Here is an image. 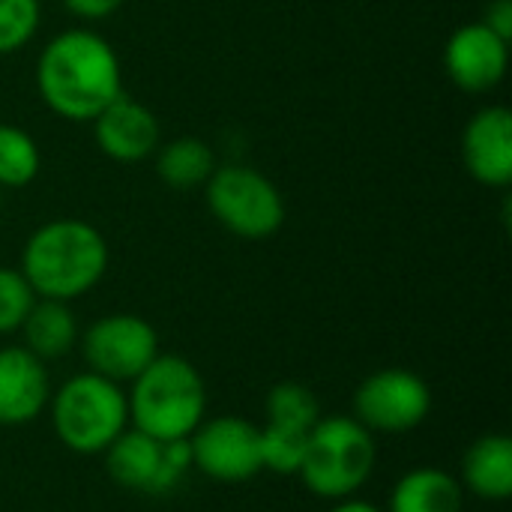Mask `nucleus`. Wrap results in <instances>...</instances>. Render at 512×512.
Returning a JSON list of instances; mask_svg holds the SVG:
<instances>
[{"mask_svg": "<svg viewBox=\"0 0 512 512\" xmlns=\"http://www.w3.org/2000/svg\"><path fill=\"white\" fill-rule=\"evenodd\" d=\"M264 414H267V423H273V426L312 432V426L321 420V405L309 387H303L297 381H285L267 393Z\"/></svg>", "mask_w": 512, "mask_h": 512, "instance_id": "aec40b11", "label": "nucleus"}, {"mask_svg": "<svg viewBox=\"0 0 512 512\" xmlns=\"http://www.w3.org/2000/svg\"><path fill=\"white\" fill-rule=\"evenodd\" d=\"M213 171H216V156L195 135H180L156 147V174L165 186L177 192L204 186Z\"/></svg>", "mask_w": 512, "mask_h": 512, "instance_id": "a211bd4d", "label": "nucleus"}, {"mask_svg": "<svg viewBox=\"0 0 512 512\" xmlns=\"http://www.w3.org/2000/svg\"><path fill=\"white\" fill-rule=\"evenodd\" d=\"M306 438H309V432L264 423V426H261L264 471L297 474V471H300V462H303V453H306Z\"/></svg>", "mask_w": 512, "mask_h": 512, "instance_id": "412c9836", "label": "nucleus"}, {"mask_svg": "<svg viewBox=\"0 0 512 512\" xmlns=\"http://www.w3.org/2000/svg\"><path fill=\"white\" fill-rule=\"evenodd\" d=\"M36 90L48 111L69 123H90L123 90V69L114 45L87 27L48 39L36 60Z\"/></svg>", "mask_w": 512, "mask_h": 512, "instance_id": "f257e3e1", "label": "nucleus"}, {"mask_svg": "<svg viewBox=\"0 0 512 512\" xmlns=\"http://www.w3.org/2000/svg\"><path fill=\"white\" fill-rule=\"evenodd\" d=\"M0 204H3V189H0Z\"/></svg>", "mask_w": 512, "mask_h": 512, "instance_id": "bb28decb", "label": "nucleus"}, {"mask_svg": "<svg viewBox=\"0 0 512 512\" xmlns=\"http://www.w3.org/2000/svg\"><path fill=\"white\" fill-rule=\"evenodd\" d=\"M39 0H0V57L21 51L39 30Z\"/></svg>", "mask_w": 512, "mask_h": 512, "instance_id": "4be33fe9", "label": "nucleus"}, {"mask_svg": "<svg viewBox=\"0 0 512 512\" xmlns=\"http://www.w3.org/2000/svg\"><path fill=\"white\" fill-rule=\"evenodd\" d=\"M213 219L240 240H267L285 225V198L279 186L249 165H216L204 183Z\"/></svg>", "mask_w": 512, "mask_h": 512, "instance_id": "423d86ee", "label": "nucleus"}, {"mask_svg": "<svg viewBox=\"0 0 512 512\" xmlns=\"http://www.w3.org/2000/svg\"><path fill=\"white\" fill-rule=\"evenodd\" d=\"M51 423L57 438L81 456L105 453L129 426V402L120 384L84 372L69 378L51 399Z\"/></svg>", "mask_w": 512, "mask_h": 512, "instance_id": "39448f33", "label": "nucleus"}, {"mask_svg": "<svg viewBox=\"0 0 512 512\" xmlns=\"http://www.w3.org/2000/svg\"><path fill=\"white\" fill-rule=\"evenodd\" d=\"M375 468V438L354 417H321L309 438L300 462L306 489L327 501L351 498L363 489Z\"/></svg>", "mask_w": 512, "mask_h": 512, "instance_id": "20e7f679", "label": "nucleus"}, {"mask_svg": "<svg viewBox=\"0 0 512 512\" xmlns=\"http://www.w3.org/2000/svg\"><path fill=\"white\" fill-rule=\"evenodd\" d=\"M18 330L24 336V348L30 354H36L39 360L66 357L78 342V321H75L69 303H63V300L36 297Z\"/></svg>", "mask_w": 512, "mask_h": 512, "instance_id": "dca6fc26", "label": "nucleus"}, {"mask_svg": "<svg viewBox=\"0 0 512 512\" xmlns=\"http://www.w3.org/2000/svg\"><path fill=\"white\" fill-rule=\"evenodd\" d=\"M444 69L459 90L489 93L510 69V42L483 21L462 24L444 45Z\"/></svg>", "mask_w": 512, "mask_h": 512, "instance_id": "9b49d317", "label": "nucleus"}, {"mask_svg": "<svg viewBox=\"0 0 512 512\" xmlns=\"http://www.w3.org/2000/svg\"><path fill=\"white\" fill-rule=\"evenodd\" d=\"M330 512H381V510H378L375 504L360 501V498H354V495H351V498H342V501H339V504H336Z\"/></svg>", "mask_w": 512, "mask_h": 512, "instance_id": "a878e982", "label": "nucleus"}, {"mask_svg": "<svg viewBox=\"0 0 512 512\" xmlns=\"http://www.w3.org/2000/svg\"><path fill=\"white\" fill-rule=\"evenodd\" d=\"M42 153L36 138L12 123H0V189H24L36 180Z\"/></svg>", "mask_w": 512, "mask_h": 512, "instance_id": "6ab92c4d", "label": "nucleus"}, {"mask_svg": "<svg viewBox=\"0 0 512 512\" xmlns=\"http://www.w3.org/2000/svg\"><path fill=\"white\" fill-rule=\"evenodd\" d=\"M465 486L483 501H507L512 495V441L507 435L477 438L462 462Z\"/></svg>", "mask_w": 512, "mask_h": 512, "instance_id": "2eb2a0df", "label": "nucleus"}, {"mask_svg": "<svg viewBox=\"0 0 512 512\" xmlns=\"http://www.w3.org/2000/svg\"><path fill=\"white\" fill-rule=\"evenodd\" d=\"M462 504V483L441 468L408 471L390 495V512H462Z\"/></svg>", "mask_w": 512, "mask_h": 512, "instance_id": "f3484780", "label": "nucleus"}, {"mask_svg": "<svg viewBox=\"0 0 512 512\" xmlns=\"http://www.w3.org/2000/svg\"><path fill=\"white\" fill-rule=\"evenodd\" d=\"M93 141L111 162H144L159 147V120L156 114L132 99L129 93H120L105 111H99L93 120Z\"/></svg>", "mask_w": 512, "mask_h": 512, "instance_id": "ddd939ff", "label": "nucleus"}, {"mask_svg": "<svg viewBox=\"0 0 512 512\" xmlns=\"http://www.w3.org/2000/svg\"><path fill=\"white\" fill-rule=\"evenodd\" d=\"M105 468L111 480L132 492L165 495L189 468L192 450L186 441H156L141 429H123L105 450Z\"/></svg>", "mask_w": 512, "mask_h": 512, "instance_id": "0eeeda50", "label": "nucleus"}, {"mask_svg": "<svg viewBox=\"0 0 512 512\" xmlns=\"http://www.w3.org/2000/svg\"><path fill=\"white\" fill-rule=\"evenodd\" d=\"M429 411L432 390L411 369H381L354 393V420L369 432H411L429 417Z\"/></svg>", "mask_w": 512, "mask_h": 512, "instance_id": "1a4fd4ad", "label": "nucleus"}, {"mask_svg": "<svg viewBox=\"0 0 512 512\" xmlns=\"http://www.w3.org/2000/svg\"><path fill=\"white\" fill-rule=\"evenodd\" d=\"M483 24L492 27L498 36H504L507 42L512 39V0H492L486 15H483Z\"/></svg>", "mask_w": 512, "mask_h": 512, "instance_id": "393cba45", "label": "nucleus"}, {"mask_svg": "<svg viewBox=\"0 0 512 512\" xmlns=\"http://www.w3.org/2000/svg\"><path fill=\"white\" fill-rule=\"evenodd\" d=\"M126 0H63V6L75 15V18H84V21H102V18H111Z\"/></svg>", "mask_w": 512, "mask_h": 512, "instance_id": "b1692460", "label": "nucleus"}, {"mask_svg": "<svg viewBox=\"0 0 512 512\" xmlns=\"http://www.w3.org/2000/svg\"><path fill=\"white\" fill-rule=\"evenodd\" d=\"M192 468L219 483H246L264 471L261 426L243 417H216L189 435Z\"/></svg>", "mask_w": 512, "mask_h": 512, "instance_id": "9d476101", "label": "nucleus"}, {"mask_svg": "<svg viewBox=\"0 0 512 512\" xmlns=\"http://www.w3.org/2000/svg\"><path fill=\"white\" fill-rule=\"evenodd\" d=\"M51 399L45 360L24 345L0 348V426H24L42 414Z\"/></svg>", "mask_w": 512, "mask_h": 512, "instance_id": "4468645a", "label": "nucleus"}, {"mask_svg": "<svg viewBox=\"0 0 512 512\" xmlns=\"http://www.w3.org/2000/svg\"><path fill=\"white\" fill-rule=\"evenodd\" d=\"M36 294L21 276V270L0 267V336L21 327L24 315L30 312Z\"/></svg>", "mask_w": 512, "mask_h": 512, "instance_id": "5701e85b", "label": "nucleus"}, {"mask_svg": "<svg viewBox=\"0 0 512 512\" xmlns=\"http://www.w3.org/2000/svg\"><path fill=\"white\" fill-rule=\"evenodd\" d=\"M132 384L129 420L156 441H186L207 411V390L201 372L174 354H159Z\"/></svg>", "mask_w": 512, "mask_h": 512, "instance_id": "7ed1b4c3", "label": "nucleus"}, {"mask_svg": "<svg viewBox=\"0 0 512 512\" xmlns=\"http://www.w3.org/2000/svg\"><path fill=\"white\" fill-rule=\"evenodd\" d=\"M81 351L90 372L114 384H126L135 381L159 357V336L150 321L117 312L93 321L84 330Z\"/></svg>", "mask_w": 512, "mask_h": 512, "instance_id": "6e6552de", "label": "nucleus"}, {"mask_svg": "<svg viewBox=\"0 0 512 512\" xmlns=\"http://www.w3.org/2000/svg\"><path fill=\"white\" fill-rule=\"evenodd\" d=\"M462 162L480 186H510L512 111L507 105H486L468 120L462 132Z\"/></svg>", "mask_w": 512, "mask_h": 512, "instance_id": "f8f14e48", "label": "nucleus"}, {"mask_svg": "<svg viewBox=\"0 0 512 512\" xmlns=\"http://www.w3.org/2000/svg\"><path fill=\"white\" fill-rule=\"evenodd\" d=\"M18 270L36 297L69 303L102 282L108 243L90 222L51 219L27 237Z\"/></svg>", "mask_w": 512, "mask_h": 512, "instance_id": "f03ea898", "label": "nucleus"}]
</instances>
